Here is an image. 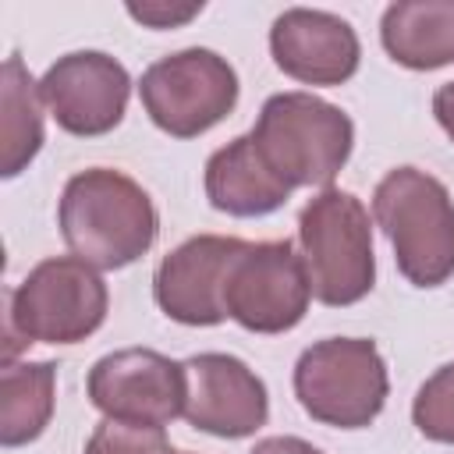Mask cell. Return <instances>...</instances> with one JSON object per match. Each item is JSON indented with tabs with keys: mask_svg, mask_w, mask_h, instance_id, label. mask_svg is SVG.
<instances>
[{
	"mask_svg": "<svg viewBox=\"0 0 454 454\" xmlns=\"http://www.w3.org/2000/svg\"><path fill=\"white\" fill-rule=\"evenodd\" d=\"M57 223L71 255L96 270H124L138 262L160 234L149 192L114 167L78 170L60 192Z\"/></svg>",
	"mask_w": 454,
	"mask_h": 454,
	"instance_id": "cell-1",
	"label": "cell"
},
{
	"mask_svg": "<svg viewBox=\"0 0 454 454\" xmlns=\"http://www.w3.org/2000/svg\"><path fill=\"white\" fill-rule=\"evenodd\" d=\"M110 309V291L96 266L78 255H50L7 294L4 362L25 344H78L92 337Z\"/></svg>",
	"mask_w": 454,
	"mask_h": 454,
	"instance_id": "cell-2",
	"label": "cell"
},
{
	"mask_svg": "<svg viewBox=\"0 0 454 454\" xmlns=\"http://www.w3.org/2000/svg\"><path fill=\"white\" fill-rule=\"evenodd\" d=\"M372 216L408 284L440 287L454 277V199L440 177L394 167L372 192Z\"/></svg>",
	"mask_w": 454,
	"mask_h": 454,
	"instance_id": "cell-3",
	"label": "cell"
},
{
	"mask_svg": "<svg viewBox=\"0 0 454 454\" xmlns=\"http://www.w3.org/2000/svg\"><path fill=\"white\" fill-rule=\"evenodd\" d=\"M298 245L316 301L344 309L372 291V220L358 195L344 188H323L312 195L298 213Z\"/></svg>",
	"mask_w": 454,
	"mask_h": 454,
	"instance_id": "cell-4",
	"label": "cell"
},
{
	"mask_svg": "<svg viewBox=\"0 0 454 454\" xmlns=\"http://www.w3.org/2000/svg\"><path fill=\"white\" fill-rule=\"evenodd\" d=\"M252 138L291 188H330L351 156L355 124L312 92H277L262 103Z\"/></svg>",
	"mask_w": 454,
	"mask_h": 454,
	"instance_id": "cell-5",
	"label": "cell"
},
{
	"mask_svg": "<svg viewBox=\"0 0 454 454\" xmlns=\"http://www.w3.org/2000/svg\"><path fill=\"white\" fill-rule=\"evenodd\" d=\"M387 394V362L369 337H326L298 355L294 397L323 426L365 429L383 411Z\"/></svg>",
	"mask_w": 454,
	"mask_h": 454,
	"instance_id": "cell-6",
	"label": "cell"
},
{
	"mask_svg": "<svg viewBox=\"0 0 454 454\" xmlns=\"http://www.w3.org/2000/svg\"><path fill=\"white\" fill-rule=\"evenodd\" d=\"M238 71L206 46L160 57L138 82L149 121L170 138H195L216 128L238 106Z\"/></svg>",
	"mask_w": 454,
	"mask_h": 454,
	"instance_id": "cell-7",
	"label": "cell"
},
{
	"mask_svg": "<svg viewBox=\"0 0 454 454\" xmlns=\"http://www.w3.org/2000/svg\"><path fill=\"white\" fill-rule=\"evenodd\" d=\"M309 273L294 245L248 241L231 266L227 319L252 333H287L309 312Z\"/></svg>",
	"mask_w": 454,
	"mask_h": 454,
	"instance_id": "cell-8",
	"label": "cell"
},
{
	"mask_svg": "<svg viewBox=\"0 0 454 454\" xmlns=\"http://www.w3.org/2000/svg\"><path fill=\"white\" fill-rule=\"evenodd\" d=\"M89 401L114 422L163 429L184 415L188 372L153 348H124L103 355L85 380Z\"/></svg>",
	"mask_w": 454,
	"mask_h": 454,
	"instance_id": "cell-9",
	"label": "cell"
},
{
	"mask_svg": "<svg viewBox=\"0 0 454 454\" xmlns=\"http://www.w3.org/2000/svg\"><path fill=\"white\" fill-rule=\"evenodd\" d=\"M39 92L53 121L78 138H99L124 121L131 74L103 50H74L57 57L39 78Z\"/></svg>",
	"mask_w": 454,
	"mask_h": 454,
	"instance_id": "cell-10",
	"label": "cell"
},
{
	"mask_svg": "<svg viewBox=\"0 0 454 454\" xmlns=\"http://www.w3.org/2000/svg\"><path fill=\"white\" fill-rule=\"evenodd\" d=\"M248 241L227 234H195L167 252L153 277L156 305L184 326H216L227 319L231 266Z\"/></svg>",
	"mask_w": 454,
	"mask_h": 454,
	"instance_id": "cell-11",
	"label": "cell"
},
{
	"mask_svg": "<svg viewBox=\"0 0 454 454\" xmlns=\"http://www.w3.org/2000/svg\"><path fill=\"white\" fill-rule=\"evenodd\" d=\"M188 401L184 419L220 440H245L270 419L266 383L238 358L223 351H202L184 362Z\"/></svg>",
	"mask_w": 454,
	"mask_h": 454,
	"instance_id": "cell-12",
	"label": "cell"
},
{
	"mask_svg": "<svg viewBox=\"0 0 454 454\" xmlns=\"http://www.w3.org/2000/svg\"><path fill=\"white\" fill-rule=\"evenodd\" d=\"M273 64L301 85H344L362 64L355 28L330 11L287 7L270 28Z\"/></svg>",
	"mask_w": 454,
	"mask_h": 454,
	"instance_id": "cell-13",
	"label": "cell"
},
{
	"mask_svg": "<svg viewBox=\"0 0 454 454\" xmlns=\"http://www.w3.org/2000/svg\"><path fill=\"white\" fill-rule=\"evenodd\" d=\"M206 199L227 216H270L291 199V184L266 163L252 131L231 138L206 160Z\"/></svg>",
	"mask_w": 454,
	"mask_h": 454,
	"instance_id": "cell-14",
	"label": "cell"
},
{
	"mask_svg": "<svg viewBox=\"0 0 454 454\" xmlns=\"http://www.w3.org/2000/svg\"><path fill=\"white\" fill-rule=\"evenodd\" d=\"M380 43L408 71L454 64V0H397L380 18Z\"/></svg>",
	"mask_w": 454,
	"mask_h": 454,
	"instance_id": "cell-15",
	"label": "cell"
},
{
	"mask_svg": "<svg viewBox=\"0 0 454 454\" xmlns=\"http://www.w3.org/2000/svg\"><path fill=\"white\" fill-rule=\"evenodd\" d=\"M43 92L18 53L4 60L0 74V174L18 177L43 149Z\"/></svg>",
	"mask_w": 454,
	"mask_h": 454,
	"instance_id": "cell-16",
	"label": "cell"
},
{
	"mask_svg": "<svg viewBox=\"0 0 454 454\" xmlns=\"http://www.w3.org/2000/svg\"><path fill=\"white\" fill-rule=\"evenodd\" d=\"M57 397L53 362H4L0 369V443L25 447L50 426Z\"/></svg>",
	"mask_w": 454,
	"mask_h": 454,
	"instance_id": "cell-17",
	"label": "cell"
},
{
	"mask_svg": "<svg viewBox=\"0 0 454 454\" xmlns=\"http://www.w3.org/2000/svg\"><path fill=\"white\" fill-rule=\"evenodd\" d=\"M415 429L433 443H454V362L440 365L411 401Z\"/></svg>",
	"mask_w": 454,
	"mask_h": 454,
	"instance_id": "cell-18",
	"label": "cell"
},
{
	"mask_svg": "<svg viewBox=\"0 0 454 454\" xmlns=\"http://www.w3.org/2000/svg\"><path fill=\"white\" fill-rule=\"evenodd\" d=\"M82 454H170V440L163 429L153 426H128L103 419Z\"/></svg>",
	"mask_w": 454,
	"mask_h": 454,
	"instance_id": "cell-19",
	"label": "cell"
},
{
	"mask_svg": "<svg viewBox=\"0 0 454 454\" xmlns=\"http://www.w3.org/2000/svg\"><path fill=\"white\" fill-rule=\"evenodd\" d=\"M202 11L199 4H167V0H149V4H128V14L135 21H142L145 28H177L184 21H192Z\"/></svg>",
	"mask_w": 454,
	"mask_h": 454,
	"instance_id": "cell-20",
	"label": "cell"
},
{
	"mask_svg": "<svg viewBox=\"0 0 454 454\" xmlns=\"http://www.w3.org/2000/svg\"><path fill=\"white\" fill-rule=\"evenodd\" d=\"M252 454H323V450L301 436H266L252 447Z\"/></svg>",
	"mask_w": 454,
	"mask_h": 454,
	"instance_id": "cell-21",
	"label": "cell"
},
{
	"mask_svg": "<svg viewBox=\"0 0 454 454\" xmlns=\"http://www.w3.org/2000/svg\"><path fill=\"white\" fill-rule=\"evenodd\" d=\"M433 114H436L440 128L447 131V138L454 142V82H443V85L433 92Z\"/></svg>",
	"mask_w": 454,
	"mask_h": 454,
	"instance_id": "cell-22",
	"label": "cell"
},
{
	"mask_svg": "<svg viewBox=\"0 0 454 454\" xmlns=\"http://www.w3.org/2000/svg\"><path fill=\"white\" fill-rule=\"evenodd\" d=\"M170 454H188V450H170Z\"/></svg>",
	"mask_w": 454,
	"mask_h": 454,
	"instance_id": "cell-23",
	"label": "cell"
}]
</instances>
